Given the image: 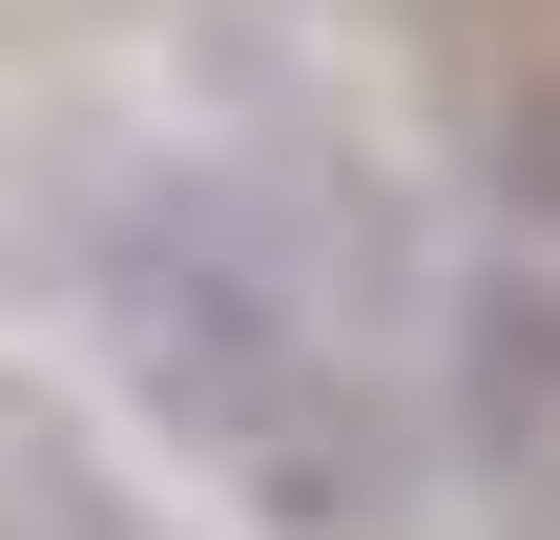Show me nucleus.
Listing matches in <instances>:
<instances>
[{"label":"nucleus","instance_id":"obj_3","mask_svg":"<svg viewBox=\"0 0 560 540\" xmlns=\"http://www.w3.org/2000/svg\"><path fill=\"white\" fill-rule=\"evenodd\" d=\"M0 540H166V520H125V479L83 458V416L42 375H0Z\"/></svg>","mask_w":560,"mask_h":540},{"label":"nucleus","instance_id":"obj_2","mask_svg":"<svg viewBox=\"0 0 560 540\" xmlns=\"http://www.w3.org/2000/svg\"><path fill=\"white\" fill-rule=\"evenodd\" d=\"M457 458L499 499H560V271L540 250H499L457 291Z\"/></svg>","mask_w":560,"mask_h":540},{"label":"nucleus","instance_id":"obj_1","mask_svg":"<svg viewBox=\"0 0 560 540\" xmlns=\"http://www.w3.org/2000/svg\"><path fill=\"white\" fill-rule=\"evenodd\" d=\"M83 333L125 354L145 437L229 499L249 540H374L395 520V416L353 312L291 271V229L249 187H125L83 229Z\"/></svg>","mask_w":560,"mask_h":540}]
</instances>
